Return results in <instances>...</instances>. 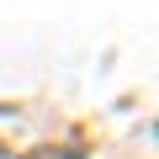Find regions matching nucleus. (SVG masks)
Wrapping results in <instances>:
<instances>
[{
  "label": "nucleus",
  "mask_w": 159,
  "mask_h": 159,
  "mask_svg": "<svg viewBox=\"0 0 159 159\" xmlns=\"http://www.w3.org/2000/svg\"><path fill=\"white\" fill-rule=\"evenodd\" d=\"M21 159H80L74 148H37V154H21Z\"/></svg>",
  "instance_id": "nucleus-1"
}]
</instances>
